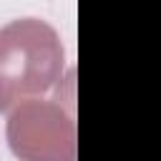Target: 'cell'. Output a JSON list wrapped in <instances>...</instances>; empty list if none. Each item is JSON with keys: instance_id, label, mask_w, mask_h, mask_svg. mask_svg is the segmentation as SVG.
<instances>
[{"instance_id": "6da1fadb", "label": "cell", "mask_w": 161, "mask_h": 161, "mask_svg": "<svg viewBox=\"0 0 161 161\" xmlns=\"http://www.w3.org/2000/svg\"><path fill=\"white\" fill-rule=\"evenodd\" d=\"M60 50L55 33L35 20H18L0 30V111L18 93L45 91L58 73Z\"/></svg>"}]
</instances>
